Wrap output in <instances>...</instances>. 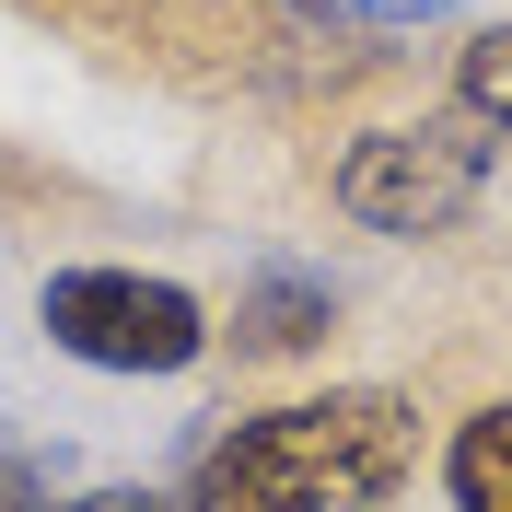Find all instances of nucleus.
Masks as SVG:
<instances>
[{"label": "nucleus", "mask_w": 512, "mask_h": 512, "mask_svg": "<svg viewBox=\"0 0 512 512\" xmlns=\"http://www.w3.org/2000/svg\"><path fill=\"white\" fill-rule=\"evenodd\" d=\"M35 326H47V350L94 361V373H187L210 350V303L152 268H47Z\"/></svg>", "instance_id": "7ed1b4c3"}, {"label": "nucleus", "mask_w": 512, "mask_h": 512, "mask_svg": "<svg viewBox=\"0 0 512 512\" xmlns=\"http://www.w3.org/2000/svg\"><path fill=\"white\" fill-rule=\"evenodd\" d=\"M419 478V396L326 384L210 431L187 466V512H384Z\"/></svg>", "instance_id": "f257e3e1"}, {"label": "nucleus", "mask_w": 512, "mask_h": 512, "mask_svg": "<svg viewBox=\"0 0 512 512\" xmlns=\"http://www.w3.org/2000/svg\"><path fill=\"white\" fill-rule=\"evenodd\" d=\"M443 489H454V512H512V396H489V408L454 419Z\"/></svg>", "instance_id": "39448f33"}, {"label": "nucleus", "mask_w": 512, "mask_h": 512, "mask_svg": "<svg viewBox=\"0 0 512 512\" xmlns=\"http://www.w3.org/2000/svg\"><path fill=\"white\" fill-rule=\"evenodd\" d=\"M454 105H466L489 140H512V24H478L454 47Z\"/></svg>", "instance_id": "423d86ee"}, {"label": "nucleus", "mask_w": 512, "mask_h": 512, "mask_svg": "<svg viewBox=\"0 0 512 512\" xmlns=\"http://www.w3.org/2000/svg\"><path fill=\"white\" fill-rule=\"evenodd\" d=\"M326 198L350 210L384 245H431L489 198V128L454 105V117H408V128H361L350 152L326 163Z\"/></svg>", "instance_id": "f03ea898"}, {"label": "nucleus", "mask_w": 512, "mask_h": 512, "mask_svg": "<svg viewBox=\"0 0 512 512\" xmlns=\"http://www.w3.org/2000/svg\"><path fill=\"white\" fill-rule=\"evenodd\" d=\"M326 315H338V291L315 268H256V291L233 303V350L245 361H291V350L326 338Z\"/></svg>", "instance_id": "20e7f679"}, {"label": "nucleus", "mask_w": 512, "mask_h": 512, "mask_svg": "<svg viewBox=\"0 0 512 512\" xmlns=\"http://www.w3.org/2000/svg\"><path fill=\"white\" fill-rule=\"evenodd\" d=\"M303 12H338V24H443L466 0H303Z\"/></svg>", "instance_id": "0eeeda50"}, {"label": "nucleus", "mask_w": 512, "mask_h": 512, "mask_svg": "<svg viewBox=\"0 0 512 512\" xmlns=\"http://www.w3.org/2000/svg\"><path fill=\"white\" fill-rule=\"evenodd\" d=\"M47 512H175V501H152V489H82V501H47Z\"/></svg>", "instance_id": "6e6552de"}]
</instances>
